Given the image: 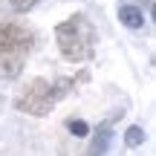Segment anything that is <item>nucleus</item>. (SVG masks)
<instances>
[{"mask_svg":"<svg viewBox=\"0 0 156 156\" xmlns=\"http://www.w3.org/2000/svg\"><path fill=\"white\" fill-rule=\"evenodd\" d=\"M142 142H145V130H142L139 124L127 127V133H124V145H127V147H139Z\"/></svg>","mask_w":156,"mask_h":156,"instance_id":"nucleus-8","label":"nucleus"},{"mask_svg":"<svg viewBox=\"0 0 156 156\" xmlns=\"http://www.w3.org/2000/svg\"><path fill=\"white\" fill-rule=\"evenodd\" d=\"M73 87H75V81L73 78H58L55 84H49V95H52V101H61V98H67L69 93H73Z\"/></svg>","mask_w":156,"mask_h":156,"instance_id":"nucleus-7","label":"nucleus"},{"mask_svg":"<svg viewBox=\"0 0 156 156\" xmlns=\"http://www.w3.org/2000/svg\"><path fill=\"white\" fill-rule=\"evenodd\" d=\"M119 20L127 29H142L145 26V15H142V9H136V6H119Z\"/></svg>","mask_w":156,"mask_h":156,"instance_id":"nucleus-5","label":"nucleus"},{"mask_svg":"<svg viewBox=\"0 0 156 156\" xmlns=\"http://www.w3.org/2000/svg\"><path fill=\"white\" fill-rule=\"evenodd\" d=\"M20 69H23V58L20 55H15V58L3 55V61H0V78H3V81L17 78V75H20Z\"/></svg>","mask_w":156,"mask_h":156,"instance_id":"nucleus-6","label":"nucleus"},{"mask_svg":"<svg viewBox=\"0 0 156 156\" xmlns=\"http://www.w3.org/2000/svg\"><path fill=\"white\" fill-rule=\"evenodd\" d=\"M29 46H32V32H26L20 23H0V55L26 52Z\"/></svg>","mask_w":156,"mask_h":156,"instance_id":"nucleus-3","label":"nucleus"},{"mask_svg":"<svg viewBox=\"0 0 156 156\" xmlns=\"http://www.w3.org/2000/svg\"><path fill=\"white\" fill-rule=\"evenodd\" d=\"M110 139H113V127H110V122L98 124V127H95V139H93V145H90V156H104L107 145H110Z\"/></svg>","mask_w":156,"mask_h":156,"instance_id":"nucleus-4","label":"nucleus"},{"mask_svg":"<svg viewBox=\"0 0 156 156\" xmlns=\"http://www.w3.org/2000/svg\"><path fill=\"white\" fill-rule=\"evenodd\" d=\"M55 41L67 61H87L95 49V29L84 15H73L55 26Z\"/></svg>","mask_w":156,"mask_h":156,"instance_id":"nucleus-1","label":"nucleus"},{"mask_svg":"<svg viewBox=\"0 0 156 156\" xmlns=\"http://www.w3.org/2000/svg\"><path fill=\"white\" fill-rule=\"evenodd\" d=\"M12 6H15V9H26L29 0H12Z\"/></svg>","mask_w":156,"mask_h":156,"instance_id":"nucleus-10","label":"nucleus"},{"mask_svg":"<svg viewBox=\"0 0 156 156\" xmlns=\"http://www.w3.org/2000/svg\"><path fill=\"white\" fill-rule=\"evenodd\" d=\"M67 130H69L73 136H78V139L90 136V124L84 122V119H69V122H67Z\"/></svg>","mask_w":156,"mask_h":156,"instance_id":"nucleus-9","label":"nucleus"},{"mask_svg":"<svg viewBox=\"0 0 156 156\" xmlns=\"http://www.w3.org/2000/svg\"><path fill=\"white\" fill-rule=\"evenodd\" d=\"M15 107L26 116H49L52 107H55V101L49 95V81L46 78H32L26 84V90L17 95Z\"/></svg>","mask_w":156,"mask_h":156,"instance_id":"nucleus-2","label":"nucleus"}]
</instances>
